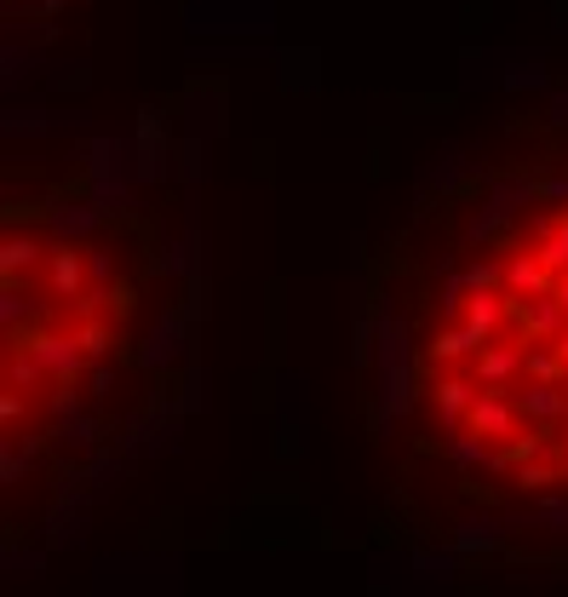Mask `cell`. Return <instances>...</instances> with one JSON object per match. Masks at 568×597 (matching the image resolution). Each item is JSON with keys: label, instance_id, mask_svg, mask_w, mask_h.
I'll use <instances>...</instances> for the list:
<instances>
[{"label": "cell", "instance_id": "1", "mask_svg": "<svg viewBox=\"0 0 568 597\" xmlns=\"http://www.w3.org/2000/svg\"><path fill=\"white\" fill-rule=\"evenodd\" d=\"M437 276L402 298V408H425L465 471L568 488V178L459 207Z\"/></svg>", "mask_w": 568, "mask_h": 597}]
</instances>
